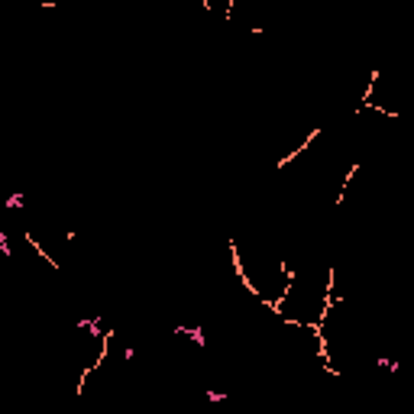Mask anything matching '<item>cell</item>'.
Wrapping results in <instances>:
<instances>
[{
	"label": "cell",
	"mask_w": 414,
	"mask_h": 414,
	"mask_svg": "<svg viewBox=\"0 0 414 414\" xmlns=\"http://www.w3.org/2000/svg\"><path fill=\"white\" fill-rule=\"evenodd\" d=\"M178 336H191L197 346H207V336H204V327H175Z\"/></svg>",
	"instance_id": "1"
},
{
	"label": "cell",
	"mask_w": 414,
	"mask_h": 414,
	"mask_svg": "<svg viewBox=\"0 0 414 414\" xmlns=\"http://www.w3.org/2000/svg\"><path fill=\"white\" fill-rule=\"evenodd\" d=\"M23 204H26V194H10L3 201V207H23Z\"/></svg>",
	"instance_id": "2"
},
{
	"label": "cell",
	"mask_w": 414,
	"mask_h": 414,
	"mask_svg": "<svg viewBox=\"0 0 414 414\" xmlns=\"http://www.w3.org/2000/svg\"><path fill=\"white\" fill-rule=\"evenodd\" d=\"M207 398H211V401H223L227 395H223V391H211V388H207Z\"/></svg>",
	"instance_id": "3"
},
{
	"label": "cell",
	"mask_w": 414,
	"mask_h": 414,
	"mask_svg": "<svg viewBox=\"0 0 414 414\" xmlns=\"http://www.w3.org/2000/svg\"><path fill=\"white\" fill-rule=\"evenodd\" d=\"M123 359H126V362L136 359V350H133V346H126V350H123Z\"/></svg>",
	"instance_id": "4"
},
{
	"label": "cell",
	"mask_w": 414,
	"mask_h": 414,
	"mask_svg": "<svg viewBox=\"0 0 414 414\" xmlns=\"http://www.w3.org/2000/svg\"><path fill=\"white\" fill-rule=\"evenodd\" d=\"M0 217H3V204H0Z\"/></svg>",
	"instance_id": "5"
}]
</instances>
